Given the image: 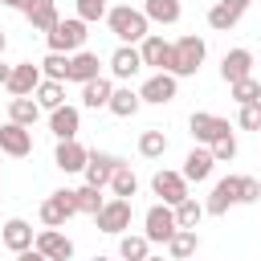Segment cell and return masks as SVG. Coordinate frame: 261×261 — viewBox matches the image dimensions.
<instances>
[{"instance_id":"obj_1","label":"cell","mask_w":261,"mask_h":261,"mask_svg":"<svg viewBox=\"0 0 261 261\" xmlns=\"http://www.w3.org/2000/svg\"><path fill=\"white\" fill-rule=\"evenodd\" d=\"M106 24H110V33H114L122 45H139V41L151 33L147 12H143V8H130V4H114V8L106 12Z\"/></svg>"},{"instance_id":"obj_2","label":"cell","mask_w":261,"mask_h":261,"mask_svg":"<svg viewBox=\"0 0 261 261\" xmlns=\"http://www.w3.org/2000/svg\"><path fill=\"white\" fill-rule=\"evenodd\" d=\"M204 53H208L204 37L184 33L179 41H171V73H175V77H192V73L204 65Z\"/></svg>"},{"instance_id":"obj_43","label":"cell","mask_w":261,"mask_h":261,"mask_svg":"<svg viewBox=\"0 0 261 261\" xmlns=\"http://www.w3.org/2000/svg\"><path fill=\"white\" fill-rule=\"evenodd\" d=\"M220 4H228V8H232V12H237V16H245V12H249V4H253V0H220Z\"/></svg>"},{"instance_id":"obj_18","label":"cell","mask_w":261,"mask_h":261,"mask_svg":"<svg viewBox=\"0 0 261 261\" xmlns=\"http://www.w3.org/2000/svg\"><path fill=\"white\" fill-rule=\"evenodd\" d=\"M212 167H216L212 147H192V151H188V159H184V179H188V184H200V179H208V175H212Z\"/></svg>"},{"instance_id":"obj_34","label":"cell","mask_w":261,"mask_h":261,"mask_svg":"<svg viewBox=\"0 0 261 261\" xmlns=\"http://www.w3.org/2000/svg\"><path fill=\"white\" fill-rule=\"evenodd\" d=\"M102 188H94V184H82V188H73V200H77V212H86V216H98L102 212V196H98Z\"/></svg>"},{"instance_id":"obj_6","label":"cell","mask_w":261,"mask_h":261,"mask_svg":"<svg viewBox=\"0 0 261 261\" xmlns=\"http://www.w3.org/2000/svg\"><path fill=\"white\" fill-rule=\"evenodd\" d=\"M94 224H98V232H110V237H122V232L130 228V200H122V196H114V200H106V204H102V212L94 216Z\"/></svg>"},{"instance_id":"obj_23","label":"cell","mask_w":261,"mask_h":261,"mask_svg":"<svg viewBox=\"0 0 261 261\" xmlns=\"http://www.w3.org/2000/svg\"><path fill=\"white\" fill-rule=\"evenodd\" d=\"M110 94H114V82L98 73L94 82L82 86V106H90V110H106V106H110Z\"/></svg>"},{"instance_id":"obj_41","label":"cell","mask_w":261,"mask_h":261,"mask_svg":"<svg viewBox=\"0 0 261 261\" xmlns=\"http://www.w3.org/2000/svg\"><path fill=\"white\" fill-rule=\"evenodd\" d=\"M257 200H261V184L253 175H245L241 179V204H257Z\"/></svg>"},{"instance_id":"obj_42","label":"cell","mask_w":261,"mask_h":261,"mask_svg":"<svg viewBox=\"0 0 261 261\" xmlns=\"http://www.w3.org/2000/svg\"><path fill=\"white\" fill-rule=\"evenodd\" d=\"M16 261H49V257H45V253H41V249L33 245V249H24V253H16Z\"/></svg>"},{"instance_id":"obj_21","label":"cell","mask_w":261,"mask_h":261,"mask_svg":"<svg viewBox=\"0 0 261 261\" xmlns=\"http://www.w3.org/2000/svg\"><path fill=\"white\" fill-rule=\"evenodd\" d=\"M249 73H253V53H249V49H228L224 61H220V77L232 86V82H241V77H249Z\"/></svg>"},{"instance_id":"obj_15","label":"cell","mask_w":261,"mask_h":261,"mask_svg":"<svg viewBox=\"0 0 261 261\" xmlns=\"http://www.w3.org/2000/svg\"><path fill=\"white\" fill-rule=\"evenodd\" d=\"M139 53H143V65H151V69H167V73H171V41L147 33V37L139 41Z\"/></svg>"},{"instance_id":"obj_30","label":"cell","mask_w":261,"mask_h":261,"mask_svg":"<svg viewBox=\"0 0 261 261\" xmlns=\"http://www.w3.org/2000/svg\"><path fill=\"white\" fill-rule=\"evenodd\" d=\"M37 114H41V102L29 94V98H12L8 102V118L12 122H20V126H33L37 122Z\"/></svg>"},{"instance_id":"obj_40","label":"cell","mask_w":261,"mask_h":261,"mask_svg":"<svg viewBox=\"0 0 261 261\" xmlns=\"http://www.w3.org/2000/svg\"><path fill=\"white\" fill-rule=\"evenodd\" d=\"M212 155H216V163H228V159H237V139H232V130H228L224 139H216V143H212Z\"/></svg>"},{"instance_id":"obj_22","label":"cell","mask_w":261,"mask_h":261,"mask_svg":"<svg viewBox=\"0 0 261 261\" xmlns=\"http://www.w3.org/2000/svg\"><path fill=\"white\" fill-rule=\"evenodd\" d=\"M24 16H29V24L37 33H53V24L61 20L57 16V0H29L24 4Z\"/></svg>"},{"instance_id":"obj_48","label":"cell","mask_w":261,"mask_h":261,"mask_svg":"<svg viewBox=\"0 0 261 261\" xmlns=\"http://www.w3.org/2000/svg\"><path fill=\"white\" fill-rule=\"evenodd\" d=\"M147 261H163V257H147Z\"/></svg>"},{"instance_id":"obj_20","label":"cell","mask_w":261,"mask_h":261,"mask_svg":"<svg viewBox=\"0 0 261 261\" xmlns=\"http://www.w3.org/2000/svg\"><path fill=\"white\" fill-rule=\"evenodd\" d=\"M0 241H4V249H12V253H24V249H33L37 232H33V224H29V220L12 216V220L4 224V232H0Z\"/></svg>"},{"instance_id":"obj_8","label":"cell","mask_w":261,"mask_h":261,"mask_svg":"<svg viewBox=\"0 0 261 261\" xmlns=\"http://www.w3.org/2000/svg\"><path fill=\"white\" fill-rule=\"evenodd\" d=\"M241 179H245V175H224V179L212 188V196L204 200V212H208V216H224L232 204H241Z\"/></svg>"},{"instance_id":"obj_47","label":"cell","mask_w":261,"mask_h":261,"mask_svg":"<svg viewBox=\"0 0 261 261\" xmlns=\"http://www.w3.org/2000/svg\"><path fill=\"white\" fill-rule=\"evenodd\" d=\"M90 261H110V257H102V253H98V257H90Z\"/></svg>"},{"instance_id":"obj_5","label":"cell","mask_w":261,"mask_h":261,"mask_svg":"<svg viewBox=\"0 0 261 261\" xmlns=\"http://www.w3.org/2000/svg\"><path fill=\"white\" fill-rule=\"evenodd\" d=\"M175 208L171 204H151L147 208V216H143V232H147V241L151 245H167L171 237H175Z\"/></svg>"},{"instance_id":"obj_14","label":"cell","mask_w":261,"mask_h":261,"mask_svg":"<svg viewBox=\"0 0 261 261\" xmlns=\"http://www.w3.org/2000/svg\"><path fill=\"white\" fill-rule=\"evenodd\" d=\"M33 245H37L49 261H69V257H73V241H69L61 228H41Z\"/></svg>"},{"instance_id":"obj_39","label":"cell","mask_w":261,"mask_h":261,"mask_svg":"<svg viewBox=\"0 0 261 261\" xmlns=\"http://www.w3.org/2000/svg\"><path fill=\"white\" fill-rule=\"evenodd\" d=\"M237 122H241V130H261V102H245Z\"/></svg>"},{"instance_id":"obj_45","label":"cell","mask_w":261,"mask_h":261,"mask_svg":"<svg viewBox=\"0 0 261 261\" xmlns=\"http://www.w3.org/2000/svg\"><path fill=\"white\" fill-rule=\"evenodd\" d=\"M0 4H4V8H20V12H24V4H29V0H0Z\"/></svg>"},{"instance_id":"obj_12","label":"cell","mask_w":261,"mask_h":261,"mask_svg":"<svg viewBox=\"0 0 261 261\" xmlns=\"http://www.w3.org/2000/svg\"><path fill=\"white\" fill-rule=\"evenodd\" d=\"M41 82H45L41 65H33V61H20V65H12L8 94H12V98H29V94H37V86H41Z\"/></svg>"},{"instance_id":"obj_33","label":"cell","mask_w":261,"mask_h":261,"mask_svg":"<svg viewBox=\"0 0 261 261\" xmlns=\"http://www.w3.org/2000/svg\"><path fill=\"white\" fill-rule=\"evenodd\" d=\"M110 192L122 196V200H130V196L139 192V175L130 171V163H118V171H114V179H110Z\"/></svg>"},{"instance_id":"obj_19","label":"cell","mask_w":261,"mask_h":261,"mask_svg":"<svg viewBox=\"0 0 261 261\" xmlns=\"http://www.w3.org/2000/svg\"><path fill=\"white\" fill-rule=\"evenodd\" d=\"M49 130H53L57 139H77V130H82V110H77V106H57V110H49Z\"/></svg>"},{"instance_id":"obj_29","label":"cell","mask_w":261,"mask_h":261,"mask_svg":"<svg viewBox=\"0 0 261 261\" xmlns=\"http://www.w3.org/2000/svg\"><path fill=\"white\" fill-rule=\"evenodd\" d=\"M33 98L41 102V110H57V106H65V82L45 77V82L37 86V94H33Z\"/></svg>"},{"instance_id":"obj_35","label":"cell","mask_w":261,"mask_h":261,"mask_svg":"<svg viewBox=\"0 0 261 261\" xmlns=\"http://www.w3.org/2000/svg\"><path fill=\"white\" fill-rule=\"evenodd\" d=\"M41 73L53 77V82H69V53H53L49 49V57L41 61Z\"/></svg>"},{"instance_id":"obj_11","label":"cell","mask_w":261,"mask_h":261,"mask_svg":"<svg viewBox=\"0 0 261 261\" xmlns=\"http://www.w3.org/2000/svg\"><path fill=\"white\" fill-rule=\"evenodd\" d=\"M151 192L163 200V204H179V200H188V179H184V171H155L151 175Z\"/></svg>"},{"instance_id":"obj_37","label":"cell","mask_w":261,"mask_h":261,"mask_svg":"<svg viewBox=\"0 0 261 261\" xmlns=\"http://www.w3.org/2000/svg\"><path fill=\"white\" fill-rule=\"evenodd\" d=\"M237 20H241V16H237V12L228 8V4H220V0H216V4L208 8V24H212L216 33H228V29L237 24Z\"/></svg>"},{"instance_id":"obj_38","label":"cell","mask_w":261,"mask_h":261,"mask_svg":"<svg viewBox=\"0 0 261 261\" xmlns=\"http://www.w3.org/2000/svg\"><path fill=\"white\" fill-rule=\"evenodd\" d=\"M73 4H77V16H82L86 24H90V20H106V12H110L106 0H73Z\"/></svg>"},{"instance_id":"obj_17","label":"cell","mask_w":261,"mask_h":261,"mask_svg":"<svg viewBox=\"0 0 261 261\" xmlns=\"http://www.w3.org/2000/svg\"><path fill=\"white\" fill-rule=\"evenodd\" d=\"M86 159H90V151L77 143V139H57V151H53V163L69 175V171H86Z\"/></svg>"},{"instance_id":"obj_9","label":"cell","mask_w":261,"mask_h":261,"mask_svg":"<svg viewBox=\"0 0 261 261\" xmlns=\"http://www.w3.org/2000/svg\"><path fill=\"white\" fill-rule=\"evenodd\" d=\"M188 126H192V139L196 143H216V139H224L228 135V118H220V114H208V110H196L192 118H188Z\"/></svg>"},{"instance_id":"obj_27","label":"cell","mask_w":261,"mask_h":261,"mask_svg":"<svg viewBox=\"0 0 261 261\" xmlns=\"http://www.w3.org/2000/svg\"><path fill=\"white\" fill-rule=\"evenodd\" d=\"M118 257H122V261H147V257H151L147 232H122V237H118Z\"/></svg>"},{"instance_id":"obj_32","label":"cell","mask_w":261,"mask_h":261,"mask_svg":"<svg viewBox=\"0 0 261 261\" xmlns=\"http://www.w3.org/2000/svg\"><path fill=\"white\" fill-rule=\"evenodd\" d=\"M204 216H208V212H204V204H200V200H192V196L175 204V224H179V228H200V220H204Z\"/></svg>"},{"instance_id":"obj_13","label":"cell","mask_w":261,"mask_h":261,"mask_svg":"<svg viewBox=\"0 0 261 261\" xmlns=\"http://www.w3.org/2000/svg\"><path fill=\"white\" fill-rule=\"evenodd\" d=\"M0 151L4 155H12V159H24L29 151H33V135H29V126H20V122H4L0 126Z\"/></svg>"},{"instance_id":"obj_4","label":"cell","mask_w":261,"mask_h":261,"mask_svg":"<svg viewBox=\"0 0 261 261\" xmlns=\"http://www.w3.org/2000/svg\"><path fill=\"white\" fill-rule=\"evenodd\" d=\"M69 216H77L73 188H57V192H49L45 204H41V224H45V228H65Z\"/></svg>"},{"instance_id":"obj_10","label":"cell","mask_w":261,"mask_h":261,"mask_svg":"<svg viewBox=\"0 0 261 261\" xmlns=\"http://www.w3.org/2000/svg\"><path fill=\"white\" fill-rule=\"evenodd\" d=\"M118 155H110V151H90V159H86V184H94V188H110V179H114V171H118Z\"/></svg>"},{"instance_id":"obj_7","label":"cell","mask_w":261,"mask_h":261,"mask_svg":"<svg viewBox=\"0 0 261 261\" xmlns=\"http://www.w3.org/2000/svg\"><path fill=\"white\" fill-rule=\"evenodd\" d=\"M175 90H179V77H175V73H167V69H155V73L139 86V98H143V102H151V106H167V102L175 98Z\"/></svg>"},{"instance_id":"obj_16","label":"cell","mask_w":261,"mask_h":261,"mask_svg":"<svg viewBox=\"0 0 261 261\" xmlns=\"http://www.w3.org/2000/svg\"><path fill=\"white\" fill-rule=\"evenodd\" d=\"M139 69H143V53H139V45H118V49L110 53V73H114L118 82H130Z\"/></svg>"},{"instance_id":"obj_26","label":"cell","mask_w":261,"mask_h":261,"mask_svg":"<svg viewBox=\"0 0 261 261\" xmlns=\"http://www.w3.org/2000/svg\"><path fill=\"white\" fill-rule=\"evenodd\" d=\"M94 77H98V57H94V53H86V49L69 53V82L86 86V82H94Z\"/></svg>"},{"instance_id":"obj_36","label":"cell","mask_w":261,"mask_h":261,"mask_svg":"<svg viewBox=\"0 0 261 261\" xmlns=\"http://www.w3.org/2000/svg\"><path fill=\"white\" fill-rule=\"evenodd\" d=\"M228 90H232L237 106H245V102H261V82H257L253 73H249V77H241V82H232Z\"/></svg>"},{"instance_id":"obj_3","label":"cell","mask_w":261,"mask_h":261,"mask_svg":"<svg viewBox=\"0 0 261 261\" xmlns=\"http://www.w3.org/2000/svg\"><path fill=\"white\" fill-rule=\"evenodd\" d=\"M45 41H49L53 53H77V49L86 45V20H82V16H65V20H57L53 33H45Z\"/></svg>"},{"instance_id":"obj_44","label":"cell","mask_w":261,"mask_h":261,"mask_svg":"<svg viewBox=\"0 0 261 261\" xmlns=\"http://www.w3.org/2000/svg\"><path fill=\"white\" fill-rule=\"evenodd\" d=\"M8 77H12V65H4V61H0V86H8Z\"/></svg>"},{"instance_id":"obj_46","label":"cell","mask_w":261,"mask_h":261,"mask_svg":"<svg viewBox=\"0 0 261 261\" xmlns=\"http://www.w3.org/2000/svg\"><path fill=\"white\" fill-rule=\"evenodd\" d=\"M4 49H8V37H4V29H0V57H4Z\"/></svg>"},{"instance_id":"obj_25","label":"cell","mask_w":261,"mask_h":261,"mask_svg":"<svg viewBox=\"0 0 261 261\" xmlns=\"http://www.w3.org/2000/svg\"><path fill=\"white\" fill-rule=\"evenodd\" d=\"M196 249H200V232L196 228H175V237L167 241V257L171 261H188V257H196Z\"/></svg>"},{"instance_id":"obj_31","label":"cell","mask_w":261,"mask_h":261,"mask_svg":"<svg viewBox=\"0 0 261 261\" xmlns=\"http://www.w3.org/2000/svg\"><path fill=\"white\" fill-rule=\"evenodd\" d=\"M139 155H143V159H163V155H167V135H163L159 126L143 130V135H139Z\"/></svg>"},{"instance_id":"obj_28","label":"cell","mask_w":261,"mask_h":261,"mask_svg":"<svg viewBox=\"0 0 261 261\" xmlns=\"http://www.w3.org/2000/svg\"><path fill=\"white\" fill-rule=\"evenodd\" d=\"M143 12H147V20H155V24H175V20L184 16V4H179V0H147Z\"/></svg>"},{"instance_id":"obj_24","label":"cell","mask_w":261,"mask_h":261,"mask_svg":"<svg viewBox=\"0 0 261 261\" xmlns=\"http://www.w3.org/2000/svg\"><path fill=\"white\" fill-rule=\"evenodd\" d=\"M139 106H143V98H139V90H130V86H114V94H110V114L114 118H135L139 114Z\"/></svg>"}]
</instances>
